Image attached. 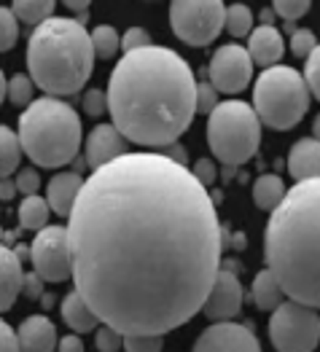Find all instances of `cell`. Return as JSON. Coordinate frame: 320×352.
Instances as JSON below:
<instances>
[{
  "mask_svg": "<svg viewBox=\"0 0 320 352\" xmlns=\"http://www.w3.org/2000/svg\"><path fill=\"white\" fill-rule=\"evenodd\" d=\"M76 294L121 336L189 323L221 269V221L207 188L164 153H121L92 170L70 207Z\"/></svg>",
  "mask_w": 320,
  "mask_h": 352,
  "instance_id": "6da1fadb",
  "label": "cell"
},
{
  "mask_svg": "<svg viewBox=\"0 0 320 352\" xmlns=\"http://www.w3.org/2000/svg\"><path fill=\"white\" fill-rule=\"evenodd\" d=\"M108 113L127 143L167 148L197 116V78L173 49L148 43L124 52L108 81Z\"/></svg>",
  "mask_w": 320,
  "mask_h": 352,
  "instance_id": "7a4b0ae2",
  "label": "cell"
},
{
  "mask_svg": "<svg viewBox=\"0 0 320 352\" xmlns=\"http://www.w3.org/2000/svg\"><path fill=\"white\" fill-rule=\"evenodd\" d=\"M318 229H320V180H299L272 210L264 229L266 269L291 301L318 309Z\"/></svg>",
  "mask_w": 320,
  "mask_h": 352,
  "instance_id": "3957f363",
  "label": "cell"
},
{
  "mask_svg": "<svg viewBox=\"0 0 320 352\" xmlns=\"http://www.w3.org/2000/svg\"><path fill=\"white\" fill-rule=\"evenodd\" d=\"M94 52L81 22L67 16H49L35 25L28 41L30 81L43 89L46 97L78 94L92 76Z\"/></svg>",
  "mask_w": 320,
  "mask_h": 352,
  "instance_id": "277c9868",
  "label": "cell"
},
{
  "mask_svg": "<svg viewBox=\"0 0 320 352\" xmlns=\"http://www.w3.org/2000/svg\"><path fill=\"white\" fill-rule=\"evenodd\" d=\"M19 146L38 167L54 170L78 156L81 148V118L73 105L59 97L32 100L19 116Z\"/></svg>",
  "mask_w": 320,
  "mask_h": 352,
  "instance_id": "5b68a950",
  "label": "cell"
},
{
  "mask_svg": "<svg viewBox=\"0 0 320 352\" xmlns=\"http://www.w3.org/2000/svg\"><path fill=\"white\" fill-rule=\"evenodd\" d=\"M207 146L224 167H239L262 146V121L242 100L218 102L207 113Z\"/></svg>",
  "mask_w": 320,
  "mask_h": 352,
  "instance_id": "8992f818",
  "label": "cell"
},
{
  "mask_svg": "<svg viewBox=\"0 0 320 352\" xmlns=\"http://www.w3.org/2000/svg\"><path fill=\"white\" fill-rule=\"evenodd\" d=\"M310 108V91L301 73L288 65L266 67L253 87V111L262 124L272 129H293Z\"/></svg>",
  "mask_w": 320,
  "mask_h": 352,
  "instance_id": "52a82bcc",
  "label": "cell"
},
{
  "mask_svg": "<svg viewBox=\"0 0 320 352\" xmlns=\"http://www.w3.org/2000/svg\"><path fill=\"white\" fill-rule=\"evenodd\" d=\"M269 339L277 352H315L320 342L318 309L299 301H283L272 309Z\"/></svg>",
  "mask_w": 320,
  "mask_h": 352,
  "instance_id": "ba28073f",
  "label": "cell"
},
{
  "mask_svg": "<svg viewBox=\"0 0 320 352\" xmlns=\"http://www.w3.org/2000/svg\"><path fill=\"white\" fill-rule=\"evenodd\" d=\"M224 0H173L170 25L173 32L189 46H207L224 30Z\"/></svg>",
  "mask_w": 320,
  "mask_h": 352,
  "instance_id": "9c48e42d",
  "label": "cell"
},
{
  "mask_svg": "<svg viewBox=\"0 0 320 352\" xmlns=\"http://www.w3.org/2000/svg\"><path fill=\"white\" fill-rule=\"evenodd\" d=\"M32 272L43 283H65L70 280V245L65 226H43L35 242L30 245Z\"/></svg>",
  "mask_w": 320,
  "mask_h": 352,
  "instance_id": "30bf717a",
  "label": "cell"
},
{
  "mask_svg": "<svg viewBox=\"0 0 320 352\" xmlns=\"http://www.w3.org/2000/svg\"><path fill=\"white\" fill-rule=\"evenodd\" d=\"M207 76L218 94H239L250 84L253 62L239 43H226V46L215 49L210 67H207Z\"/></svg>",
  "mask_w": 320,
  "mask_h": 352,
  "instance_id": "8fae6325",
  "label": "cell"
},
{
  "mask_svg": "<svg viewBox=\"0 0 320 352\" xmlns=\"http://www.w3.org/2000/svg\"><path fill=\"white\" fill-rule=\"evenodd\" d=\"M191 352H262V344L253 333V325L221 320L202 331Z\"/></svg>",
  "mask_w": 320,
  "mask_h": 352,
  "instance_id": "7c38bea8",
  "label": "cell"
},
{
  "mask_svg": "<svg viewBox=\"0 0 320 352\" xmlns=\"http://www.w3.org/2000/svg\"><path fill=\"white\" fill-rule=\"evenodd\" d=\"M242 298H245V294H242L237 272L218 269L215 280L210 285V294H207L202 304V312L207 315V320H213V323L234 320L239 315V309H242Z\"/></svg>",
  "mask_w": 320,
  "mask_h": 352,
  "instance_id": "4fadbf2b",
  "label": "cell"
},
{
  "mask_svg": "<svg viewBox=\"0 0 320 352\" xmlns=\"http://www.w3.org/2000/svg\"><path fill=\"white\" fill-rule=\"evenodd\" d=\"M121 153H127V140L118 135L114 124H100V126L92 129L87 140V164L92 170L114 162Z\"/></svg>",
  "mask_w": 320,
  "mask_h": 352,
  "instance_id": "5bb4252c",
  "label": "cell"
},
{
  "mask_svg": "<svg viewBox=\"0 0 320 352\" xmlns=\"http://www.w3.org/2000/svg\"><path fill=\"white\" fill-rule=\"evenodd\" d=\"M19 352H54L57 347V328L46 315H30L17 328Z\"/></svg>",
  "mask_w": 320,
  "mask_h": 352,
  "instance_id": "9a60e30c",
  "label": "cell"
},
{
  "mask_svg": "<svg viewBox=\"0 0 320 352\" xmlns=\"http://www.w3.org/2000/svg\"><path fill=\"white\" fill-rule=\"evenodd\" d=\"M250 43H248V57L253 65H262V67H272L277 65L283 54H286V43H283V35L272 25H262V28L250 30Z\"/></svg>",
  "mask_w": 320,
  "mask_h": 352,
  "instance_id": "2e32d148",
  "label": "cell"
},
{
  "mask_svg": "<svg viewBox=\"0 0 320 352\" xmlns=\"http://www.w3.org/2000/svg\"><path fill=\"white\" fill-rule=\"evenodd\" d=\"M22 280H25V269L19 253L0 245V312L14 307L17 296L22 294Z\"/></svg>",
  "mask_w": 320,
  "mask_h": 352,
  "instance_id": "e0dca14e",
  "label": "cell"
},
{
  "mask_svg": "<svg viewBox=\"0 0 320 352\" xmlns=\"http://www.w3.org/2000/svg\"><path fill=\"white\" fill-rule=\"evenodd\" d=\"M81 183H84V177L78 173H59V175L52 177L49 186H46V205H49V210H54L57 215L67 218L70 207L78 197Z\"/></svg>",
  "mask_w": 320,
  "mask_h": 352,
  "instance_id": "ac0fdd59",
  "label": "cell"
},
{
  "mask_svg": "<svg viewBox=\"0 0 320 352\" xmlns=\"http://www.w3.org/2000/svg\"><path fill=\"white\" fill-rule=\"evenodd\" d=\"M288 170L299 180L318 177L320 173V143L318 138H301L288 151Z\"/></svg>",
  "mask_w": 320,
  "mask_h": 352,
  "instance_id": "d6986e66",
  "label": "cell"
},
{
  "mask_svg": "<svg viewBox=\"0 0 320 352\" xmlns=\"http://www.w3.org/2000/svg\"><path fill=\"white\" fill-rule=\"evenodd\" d=\"M62 320L70 325L76 333H87V331L97 328V323H100L97 315L89 309L87 301L76 294V291L62 298Z\"/></svg>",
  "mask_w": 320,
  "mask_h": 352,
  "instance_id": "ffe728a7",
  "label": "cell"
},
{
  "mask_svg": "<svg viewBox=\"0 0 320 352\" xmlns=\"http://www.w3.org/2000/svg\"><path fill=\"white\" fill-rule=\"evenodd\" d=\"M286 183H283V177L277 175H262L256 177V183H253V202L259 210L264 212H272L275 207L280 205V199L286 197Z\"/></svg>",
  "mask_w": 320,
  "mask_h": 352,
  "instance_id": "44dd1931",
  "label": "cell"
},
{
  "mask_svg": "<svg viewBox=\"0 0 320 352\" xmlns=\"http://www.w3.org/2000/svg\"><path fill=\"white\" fill-rule=\"evenodd\" d=\"M253 301H256V307L264 309V312H272L277 304H283V301H286L283 288L277 285V280L272 277V272H269V269L259 272V274H256V280H253Z\"/></svg>",
  "mask_w": 320,
  "mask_h": 352,
  "instance_id": "7402d4cb",
  "label": "cell"
},
{
  "mask_svg": "<svg viewBox=\"0 0 320 352\" xmlns=\"http://www.w3.org/2000/svg\"><path fill=\"white\" fill-rule=\"evenodd\" d=\"M49 205H46V199L43 197H38V194H30L22 199V205H19V223H22V229H28V232H41L43 226H46V221H49Z\"/></svg>",
  "mask_w": 320,
  "mask_h": 352,
  "instance_id": "603a6c76",
  "label": "cell"
},
{
  "mask_svg": "<svg viewBox=\"0 0 320 352\" xmlns=\"http://www.w3.org/2000/svg\"><path fill=\"white\" fill-rule=\"evenodd\" d=\"M54 11V0H11V14L17 16V22L25 25H41L52 16Z\"/></svg>",
  "mask_w": 320,
  "mask_h": 352,
  "instance_id": "cb8c5ba5",
  "label": "cell"
},
{
  "mask_svg": "<svg viewBox=\"0 0 320 352\" xmlns=\"http://www.w3.org/2000/svg\"><path fill=\"white\" fill-rule=\"evenodd\" d=\"M22 146H19V138L14 129L3 126L0 124V177H8L22 162Z\"/></svg>",
  "mask_w": 320,
  "mask_h": 352,
  "instance_id": "d4e9b609",
  "label": "cell"
},
{
  "mask_svg": "<svg viewBox=\"0 0 320 352\" xmlns=\"http://www.w3.org/2000/svg\"><path fill=\"white\" fill-rule=\"evenodd\" d=\"M89 41H92L94 57H100V59H114L118 52V46H121V38H118L116 28H111V25L94 28V32L89 35Z\"/></svg>",
  "mask_w": 320,
  "mask_h": 352,
  "instance_id": "484cf974",
  "label": "cell"
},
{
  "mask_svg": "<svg viewBox=\"0 0 320 352\" xmlns=\"http://www.w3.org/2000/svg\"><path fill=\"white\" fill-rule=\"evenodd\" d=\"M224 28L229 30L234 38H245V35L250 32V28H253V14H250V8L242 6V3L229 6V11L224 14Z\"/></svg>",
  "mask_w": 320,
  "mask_h": 352,
  "instance_id": "4316f807",
  "label": "cell"
},
{
  "mask_svg": "<svg viewBox=\"0 0 320 352\" xmlns=\"http://www.w3.org/2000/svg\"><path fill=\"white\" fill-rule=\"evenodd\" d=\"M6 97L17 105V108H28L32 102V81L30 76H14L11 81H6Z\"/></svg>",
  "mask_w": 320,
  "mask_h": 352,
  "instance_id": "83f0119b",
  "label": "cell"
},
{
  "mask_svg": "<svg viewBox=\"0 0 320 352\" xmlns=\"http://www.w3.org/2000/svg\"><path fill=\"white\" fill-rule=\"evenodd\" d=\"M17 38H19V22H17V16L11 14V8L0 6V52L14 49Z\"/></svg>",
  "mask_w": 320,
  "mask_h": 352,
  "instance_id": "f1b7e54d",
  "label": "cell"
},
{
  "mask_svg": "<svg viewBox=\"0 0 320 352\" xmlns=\"http://www.w3.org/2000/svg\"><path fill=\"white\" fill-rule=\"evenodd\" d=\"M307 62H304V73H301V81L310 94H315V100L320 97V49L315 46L310 54H307Z\"/></svg>",
  "mask_w": 320,
  "mask_h": 352,
  "instance_id": "f546056e",
  "label": "cell"
},
{
  "mask_svg": "<svg viewBox=\"0 0 320 352\" xmlns=\"http://www.w3.org/2000/svg\"><path fill=\"white\" fill-rule=\"evenodd\" d=\"M121 347L127 352H162V336H153V333L121 336Z\"/></svg>",
  "mask_w": 320,
  "mask_h": 352,
  "instance_id": "4dcf8cb0",
  "label": "cell"
},
{
  "mask_svg": "<svg viewBox=\"0 0 320 352\" xmlns=\"http://www.w3.org/2000/svg\"><path fill=\"white\" fill-rule=\"evenodd\" d=\"M275 3V11L288 22V25H293L296 19H301L307 11H310V3L312 0H272Z\"/></svg>",
  "mask_w": 320,
  "mask_h": 352,
  "instance_id": "1f68e13d",
  "label": "cell"
},
{
  "mask_svg": "<svg viewBox=\"0 0 320 352\" xmlns=\"http://www.w3.org/2000/svg\"><path fill=\"white\" fill-rule=\"evenodd\" d=\"M291 35V52H293V57H307L315 46H318V41H315V35L310 32V30H291L288 32Z\"/></svg>",
  "mask_w": 320,
  "mask_h": 352,
  "instance_id": "d6a6232c",
  "label": "cell"
},
{
  "mask_svg": "<svg viewBox=\"0 0 320 352\" xmlns=\"http://www.w3.org/2000/svg\"><path fill=\"white\" fill-rule=\"evenodd\" d=\"M84 113L92 118L108 113V97H105L103 89H89L87 94H84Z\"/></svg>",
  "mask_w": 320,
  "mask_h": 352,
  "instance_id": "836d02e7",
  "label": "cell"
},
{
  "mask_svg": "<svg viewBox=\"0 0 320 352\" xmlns=\"http://www.w3.org/2000/svg\"><path fill=\"white\" fill-rule=\"evenodd\" d=\"M194 102H197V113H210L215 105H218V91L213 89V84H207V81H202V84H197V97H194Z\"/></svg>",
  "mask_w": 320,
  "mask_h": 352,
  "instance_id": "e575fe53",
  "label": "cell"
},
{
  "mask_svg": "<svg viewBox=\"0 0 320 352\" xmlns=\"http://www.w3.org/2000/svg\"><path fill=\"white\" fill-rule=\"evenodd\" d=\"M94 344H97L100 352H118L121 350V333L114 331L111 325H103L97 331V336H94Z\"/></svg>",
  "mask_w": 320,
  "mask_h": 352,
  "instance_id": "d590c367",
  "label": "cell"
},
{
  "mask_svg": "<svg viewBox=\"0 0 320 352\" xmlns=\"http://www.w3.org/2000/svg\"><path fill=\"white\" fill-rule=\"evenodd\" d=\"M151 43V35H148L143 28H132L124 32V38H121V49L124 52H132V49H143Z\"/></svg>",
  "mask_w": 320,
  "mask_h": 352,
  "instance_id": "8d00e7d4",
  "label": "cell"
},
{
  "mask_svg": "<svg viewBox=\"0 0 320 352\" xmlns=\"http://www.w3.org/2000/svg\"><path fill=\"white\" fill-rule=\"evenodd\" d=\"M191 175L197 177V180L202 183L204 188H207V186H213V183H215V177H218V167H215L210 159H200V162L194 164Z\"/></svg>",
  "mask_w": 320,
  "mask_h": 352,
  "instance_id": "74e56055",
  "label": "cell"
},
{
  "mask_svg": "<svg viewBox=\"0 0 320 352\" xmlns=\"http://www.w3.org/2000/svg\"><path fill=\"white\" fill-rule=\"evenodd\" d=\"M14 186H17V191H22L25 197H30V194H38L41 177H38V173H35V170H22Z\"/></svg>",
  "mask_w": 320,
  "mask_h": 352,
  "instance_id": "f35d334b",
  "label": "cell"
},
{
  "mask_svg": "<svg viewBox=\"0 0 320 352\" xmlns=\"http://www.w3.org/2000/svg\"><path fill=\"white\" fill-rule=\"evenodd\" d=\"M0 352H19L17 331L6 323V320H0Z\"/></svg>",
  "mask_w": 320,
  "mask_h": 352,
  "instance_id": "ab89813d",
  "label": "cell"
},
{
  "mask_svg": "<svg viewBox=\"0 0 320 352\" xmlns=\"http://www.w3.org/2000/svg\"><path fill=\"white\" fill-rule=\"evenodd\" d=\"M22 294L30 296V298H41V296H43V280H41L35 272L25 274V280H22Z\"/></svg>",
  "mask_w": 320,
  "mask_h": 352,
  "instance_id": "60d3db41",
  "label": "cell"
},
{
  "mask_svg": "<svg viewBox=\"0 0 320 352\" xmlns=\"http://www.w3.org/2000/svg\"><path fill=\"white\" fill-rule=\"evenodd\" d=\"M59 352H84V342L76 333H70V336L59 339Z\"/></svg>",
  "mask_w": 320,
  "mask_h": 352,
  "instance_id": "b9f144b4",
  "label": "cell"
},
{
  "mask_svg": "<svg viewBox=\"0 0 320 352\" xmlns=\"http://www.w3.org/2000/svg\"><path fill=\"white\" fill-rule=\"evenodd\" d=\"M14 194H17L14 180H11V177H0V199L8 202V199H14Z\"/></svg>",
  "mask_w": 320,
  "mask_h": 352,
  "instance_id": "7bdbcfd3",
  "label": "cell"
},
{
  "mask_svg": "<svg viewBox=\"0 0 320 352\" xmlns=\"http://www.w3.org/2000/svg\"><path fill=\"white\" fill-rule=\"evenodd\" d=\"M164 156H170L173 162H178V164H186V151L178 146V143H173V146L164 148Z\"/></svg>",
  "mask_w": 320,
  "mask_h": 352,
  "instance_id": "ee69618b",
  "label": "cell"
},
{
  "mask_svg": "<svg viewBox=\"0 0 320 352\" xmlns=\"http://www.w3.org/2000/svg\"><path fill=\"white\" fill-rule=\"evenodd\" d=\"M62 3H65V6L70 8V11H78V14L84 16V14H87V8H89V3H92V0H62Z\"/></svg>",
  "mask_w": 320,
  "mask_h": 352,
  "instance_id": "f6af8a7d",
  "label": "cell"
},
{
  "mask_svg": "<svg viewBox=\"0 0 320 352\" xmlns=\"http://www.w3.org/2000/svg\"><path fill=\"white\" fill-rule=\"evenodd\" d=\"M229 239H232V248H237V250L245 248V234H234V236H229Z\"/></svg>",
  "mask_w": 320,
  "mask_h": 352,
  "instance_id": "bcb514c9",
  "label": "cell"
},
{
  "mask_svg": "<svg viewBox=\"0 0 320 352\" xmlns=\"http://www.w3.org/2000/svg\"><path fill=\"white\" fill-rule=\"evenodd\" d=\"M3 100H6V76L0 70V105H3Z\"/></svg>",
  "mask_w": 320,
  "mask_h": 352,
  "instance_id": "7dc6e473",
  "label": "cell"
},
{
  "mask_svg": "<svg viewBox=\"0 0 320 352\" xmlns=\"http://www.w3.org/2000/svg\"><path fill=\"white\" fill-rule=\"evenodd\" d=\"M262 19H264V25H272V19H275V11H269V8H266V11L262 14Z\"/></svg>",
  "mask_w": 320,
  "mask_h": 352,
  "instance_id": "c3c4849f",
  "label": "cell"
},
{
  "mask_svg": "<svg viewBox=\"0 0 320 352\" xmlns=\"http://www.w3.org/2000/svg\"><path fill=\"white\" fill-rule=\"evenodd\" d=\"M0 236H3V232H0Z\"/></svg>",
  "mask_w": 320,
  "mask_h": 352,
  "instance_id": "681fc988",
  "label": "cell"
}]
</instances>
